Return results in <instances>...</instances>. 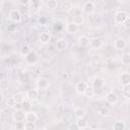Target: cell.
I'll list each match as a JSON object with an SVG mask.
<instances>
[{"mask_svg":"<svg viewBox=\"0 0 130 130\" xmlns=\"http://www.w3.org/2000/svg\"><path fill=\"white\" fill-rule=\"evenodd\" d=\"M89 46L91 49H100L102 46H103V41L100 39V38H93L90 40V43H89Z\"/></svg>","mask_w":130,"mask_h":130,"instance_id":"4fadbf2b","label":"cell"},{"mask_svg":"<svg viewBox=\"0 0 130 130\" xmlns=\"http://www.w3.org/2000/svg\"><path fill=\"white\" fill-rule=\"evenodd\" d=\"M37 86L39 89H42V90H46L49 88L50 86V82L48 81V79L44 78V77H41L37 80Z\"/></svg>","mask_w":130,"mask_h":130,"instance_id":"52a82bcc","label":"cell"},{"mask_svg":"<svg viewBox=\"0 0 130 130\" xmlns=\"http://www.w3.org/2000/svg\"><path fill=\"white\" fill-rule=\"evenodd\" d=\"M38 22L41 25H46L48 23V18L46 16H40L39 19H38Z\"/></svg>","mask_w":130,"mask_h":130,"instance_id":"d590c367","label":"cell"},{"mask_svg":"<svg viewBox=\"0 0 130 130\" xmlns=\"http://www.w3.org/2000/svg\"><path fill=\"white\" fill-rule=\"evenodd\" d=\"M94 94H95V93H94V90H93L92 85H88V86L86 87V89L84 90V92H83V95L86 96V98H92Z\"/></svg>","mask_w":130,"mask_h":130,"instance_id":"7402d4cb","label":"cell"},{"mask_svg":"<svg viewBox=\"0 0 130 130\" xmlns=\"http://www.w3.org/2000/svg\"><path fill=\"white\" fill-rule=\"evenodd\" d=\"M122 91H123L124 96H125L126 99L130 100V83H129V84H126V85H123Z\"/></svg>","mask_w":130,"mask_h":130,"instance_id":"f546056e","label":"cell"},{"mask_svg":"<svg viewBox=\"0 0 130 130\" xmlns=\"http://www.w3.org/2000/svg\"><path fill=\"white\" fill-rule=\"evenodd\" d=\"M85 114H86V111H85V109L82 108V107H76V108L74 109V115H75V117H76L77 119H79V118H84V117H85Z\"/></svg>","mask_w":130,"mask_h":130,"instance_id":"ffe728a7","label":"cell"},{"mask_svg":"<svg viewBox=\"0 0 130 130\" xmlns=\"http://www.w3.org/2000/svg\"><path fill=\"white\" fill-rule=\"evenodd\" d=\"M126 128V125L124 122L122 121H116L113 125V129L114 130H124Z\"/></svg>","mask_w":130,"mask_h":130,"instance_id":"4316f807","label":"cell"},{"mask_svg":"<svg viewBox=\"0 0 130 130\" xmlns=\"http://www.w3.org/2000/svg\"><path fill=\"white\" fill-rule=\"evenodd\" d=\"M71 8H72V4H71L70 1H65V2L63 3V9H64L65 11H70Z\"/></svg>","mask_w":130,"mask_h":130,"instance_id":"e575fe53","label":"cell"},{"mask_svg":"<svg viewBox=\"0 0 130 130\" xmlns=\"http://www.w3.org/2000/svg\"><path fill=\"white\" fill-rule=\"evenodd\" d=\"M6 106H7V108L8 107H14V106H16V102H15V100H14L13 96L6 99Z\"/></svg>","mask_w":130,"mask_h":130,"instance_id":"d6a6232c","label":"cell"},{"mask_svg":"<svg viewBox=\"0 0 130 130\" xmlns=\"http://www.w3.org/2000/svg\"><path fill=\"white\" fill-rule=\"evenodd\" d=\"M88 86L87 82L85 81H78L76 84H75V91L79 94H83L84 90L86 89V87Z\"/></svg>","mask_w":130,"mask_h":130,"instance_id":"8fae6325","label":"cell"},{"mask_svg":"<svg viewBox=\"0 0 130 130\" xmlns=\"http://www.w3.org/2000/svg\"><path fill=\"white\" fill-rule=\"evenodd\" d=\"M121 62L124 65H130V53H124L121 56Z\"/></svg>","mask_w":130,"mask_h":130,"instance_id":"83f0119b","label":"cell"},{"mask_svg":"<svg viewBox=\"0 0 130 130\" xmlns=\"http://www.w3.org/2000/svg\"><path fill=\"white\" fill-rule=\"evenodd\" d=\"M95 9V5L92 1H87L85 2V4L83 5V8H82V11L85 13V14H90L94 11Z\"/></svg>","mask_w":130,"mask_h":130,"instance_id":"ba28073f","label":"cell"},{"mask_svg":"<svg viewBox=\"0 0 130 130\" xmlns=\"http://www.w3.org/2000/svg\"><path fill=\"white\" fill-rule=\"evenodd\" d=\"M76 126L78 127V129H85L88 127V122L84 118H79V119H77Z\"/></svg>","mask_w":130,"mask_h":130,"instance_id":"44dd1931","label":"cell"},{"mask_svg":"<svg viewBox=\"0 0 130 130\" xmlns=\"http://www.w3.org/2000/svg\"><path fill=\"white\" fill-rule=\"evenodd\" d=\"M8 85H9L8 80H6V79H2V80L0 81V88H1L2 90L7 89V88H8Z\"/></svg>","mask_w":130,"mask_h":130,"instance_id":"836d02e7","label":"cell"},{"mask_svg":"<svg viewBox=\"0 0 130 130\" xmlns=\"http://www.w3.org/2000/svg\"><path fill=\"white\" fill-rule=\"evenodd\" d=\"M38 120V115L36 112H32V111H27L26 114H25V121L26 122H37ZM24 121V122H25Z\"/></svg>","mask_w":130,"mask_h":130,"instance_id":"5bb4252c","label":"cell"},{"mask_svg":"<svg viewBox=\"0 0 130 130\" xmlns=\"http://www.w3.org/2000/svg\"><path fill=\"white\" fill-rule=\"evenodd\" d=\"M13 98H14V100L16 102V105H21L23 103V101L25 100V98H24V95L22 93H15L13 95Z\"/></svg>","mask_w":130,"mask_h":130,"instance_id":"f1b7e54d","label":"cell"},{"mask_svg":"<svg viewBox=\"0 0 130 130\" xmlns=\"http://www.w3.org/2000/svg\"><path fill=\"white\" fill-rule=\"evenodd\" d=\"M29 6L34 12H38L42 6V0H30Z\"/></svg>","mask_w":130,"mask_h":130,"instance_id":"e0dca14e","label":"cell"},{"mask_svg":"<svg viewBox=\"0 0 130 130\" xmlns=\"http://www.w3.org/2000/svg\"><path fill=\"white\" fill-rule=\"evenodd\" d=\"M67 48H68V42L65 39L57 40V42H56V49H57V51L62 52V51L67 50Z\"/></svg>","mask_w":130,"mask_h":130,"instance_id":"30bf717a","label":"cell"},{"mask_svg":"<svg viewBox=\"0 0 130 130\" xmlns=\"http://www.w3.org/2000/svg\"><path fill=\"white\" fill-rule=\"evenodd\" d=\"M72 22H73V23H75L76 25L80 26V25H82V24L84 23V17H83V16H81V15H76V16H74V17H73Z\"/></svg>","mask_w":130,"mask_h":130,"instance_id":"484cf974","label":"cell"},{"mask_svg":"<svg viewBox=\"0 0 130 130\" xmlns=\"http://www.w3.org/2000/svg\"><path fill=\"white\" fill-rule=\"evenodd\" d=\"M89 43H90V40H89V38H88L87 36H85V35H81V36H79L78 39H77V44H78V46H80V47H82V48H85V47L89 46Z\"/></svg>","mask_w":130,"mask_h":130,"instance_id":"9c48e42d","label":"cell"},{"mask_svg":"<svg viewBox=\"0 0 130 130\" xmlns=\"http://www.w3.org/2000/svg\"><path fill=\"white\" fill-rule=\"evenodd\" d=\"M25 114H26V112L23 109H21V108L16 109L12 114V119L14 122H24L25 121Z\"/></svg>","mask_w":130,"mask_h":130,"instance_id":"7a4b0ae2","label":"cell"},{"mask_svg":"<svg viewBox=\"0 0 130 130\" xmlns=\"http://www.w3.org/2000/svg\"><path fill=\"white\" fill-rule=\"evenodd\" d=\"M58 1L57 0H49L47 2V8L50 10H55L58 8Z\"/></svg>","mask_w":130,"mask_h":130,"instance_id":"d4e9b609","label":"cell"},{"mask_svg":"<svg viewBox=\"0 0 130 130\" xmlns=\"http://www.w3.org/2000/svg\"><path fill=\"white\" fill-rule=\"evenodd\" d=\"M30 51H31V49L28 45H22L19 49V53H20L21 56H26Z\"/></svg>","mask_w":130,"mask_h":130,"instance_id":"cb8c5ba5","label":"cell"},{"mask_svg":"<svg viewBox=\"0 0 130 130\" xmlns=\"http://www.w3.org/2000/svg\"><path fill=\"white\" fill-rule=\"evenodd\" d=\"M128 18L130 19V13H128Z\"/></svg>","mask_w":130,"mask_h":130,"instance_id":"ab89813d","label":"cell"},{"mask_svg":"<svg viewBox=\"0 0 130 130\" xmlns=\"http://www.w3.org/2000/svg\"><path fill=\"white\" fill-rule=\"evenodd\" d=\"M117 1H118V2H120V3H125L127 0H117Z\"/></svg>","mask_w":130,"mask_h":130,"instance_id":"f35d334b","label":"cell"},{"mask_svg":"<svg viewBox=\"0 0 130 130\" xmlns=\"http://www.w3.org/2000/svg\"><path fill=\"white\" fill-rule=\"evenodd\" d=\"M98 113H99V115L102 116V117H107V116H109V114H110V109H109L108 107H106V106H103V107H101V108L99 109Z\"/></svg>","mask_w":130,"mask_h":130,"instance_id":"603a6c76","label":"cell"},{"mask_svg":"<svg viewBox=\"0 0 130 130\" xmlns=\"http://www.w3.org/2000/svg\"><path fill=\"white\" fill-rule=\"evenodd\" d=\"M123 25H124L126 28H130V19H129V18H127V19L125 20V22L123 23Z\"/></svg>","mask_w":130,"mask_h":130,"instance_id":"74e56055","label":"cell"},{"mask_svg":"<svg viewBox=\"0 0 130 130\" xmlns=\"http://www.w3.org/2000/svg\"><path fill=\"white\" fill-rule=\"evenodd\" d=\"M18 1H19V3H20L21 5H23V6L29 5V3H30V0H18Z\"/></svg>","mask_w":130,"mask_h":130,"instance_id":"8d00e7d4","label":"cell"},{"mask_svg":"<svg viewBox=\"0 0 130 130\" xmlns=\"http://www.w3.org/2000/svg\"><path fill=\"white\" fill-rule=\"evenodd\" d=\"M26 98H27V100H29L31 102L37 101L38 98H39V90L38 89H35V88L28 89L27 90V93H26Z\"/></svg>","mask_w":130,"mask_h":130,"instance_id":"7c38bea8","label":"cell"},{"mask_svg":"<svg viewBox=\"0 0 130 130\" xmlns=\"http://www.w3.org/2000/svg\"><path fill=\"white\" fill-rule=\"evenodd\" d=\"M114 47H115V49H117L119 51L124 50L126 48V42H125V40L124 39H117L115 41V43H114Z\"/></svg>","mask_w":130,"mask_h":130,"instance_id":"9a60e30c","label":"cell"},{"mask_svg":"<svg viewBox=\"0 0 130 130\" xmlns=\"http://www.w3.org/2000/svg\"><path fill=\"white\" fill-rule=\"evenodd\" d=\"M120 82L122 83V85H126V84H129L130 83V72H123L120 77Z\"/></svg>","mask_w":130,"mask_h":130,"instance_id":"2e32d148","label":"cell"},{"mask_svg":"<svg viewBox=\"0 0 130 130\" xmlns=\"http://www.w3.org/2000/svg\"><path fill=\"white\" fill-rule=\"evenodd\" d=\"M39 40H40V43H41V44H43V45H47V44L50 42V40H51V36H50L49 32L44 31V32L41 34Z\"/></svg>","mask_w":130,"mask_h":130,"instance_id":"d6986e66","label":"cell"},{"mask_svg":"<svg viewBox=\"0 0 130 130\" xmlns=\"http://www.w3.org/2000/svg\"><path fill=\"white\" fill-rule=\"evenodd\" d=\"M77 30H78V25H76L75 23H73V22H68V23L66 24V31H67L68 34L74 35V34L77 32Z\"/></svg>","mask_w":130,"mask_h":130,"instance_id":"ac0fdd59","label":"cell"},{"mask_svg":"<svg viewBox=\"0 0 130 130\" xmlns=\"http://www.w3.org/2000/svg\"><path fill=\"white\" fill-rule=\"evenodd\" d=\"M104 84H105V81H104V79L101 76H95L93 78L92 87H93V90H94V93L95 94H101L103 92Z\"/></svg>","mask_w":130,"mask_h":130,"instance_id":"6da1fadb","label":"cell"},{"mask_svg":"<svg viewBox=\"0 0 130 130\" xmlns=\"http://www.w3.org/2000/svg\"><path fill=\"white\" fill-rule=\"evenodd\" d=\"M9 19L15 23H19L22 19V15L18 9H12L9 11Z\"/></svg>","mask_w":130,"mask_h":130,"instance_id":"277c9868","label":"cell"},{"mask_svg":"<svg viewBox=\"0 0 130 130\" xmlns=\"http://www.w3.org/2000/svg\"><path fill=\"white\" fill-rule=\"evenodd\" d=\"M127 18H128V13H127L126 11H124V10H119V11H117V12L115 13V17H114L115 22H116L117 24H123Z\"/></svg>","mask_w":130,"mask_h":130,"instance_id":"3957f363","label":"cell"},{"mask_svg":"<svg viewBox=\"0 0 130 130\" xmlns=\"http://www.w3.org/2000/svg\"><path fill=\"white\" fill-rule=\"evenodd\" d=\"M106 101L110 105L117 104L118 103V95H117V93L114 90H111V91L107 92V94H106Z\"/></svg>","mask_w":130,"mask_h":130,"instance_id":"8992f818","label":"cell"},{"mask_svg":"<svg viewBox=\"0 0 130 130\" xmlns=\"http://www.w3.org/2000/svg\"><path fill=\"white\" fill-rule=\"evenodd\" d=\"M37 128L35 122H24V130H35Z\"/></svg>","mask_w":130,"mask_h":130,"instance_id":"4dcf8cb0","label":"cell"},{"mask_svg":"<svg viewBox=\"0 0 130 130\" xmlns=\"http://www.w3.org/2000/svg\"><path fill=\"white\" fill-rule=\"evenodd\" d=\"M30 107H31V101H29V100H24L23 103L21 104V109H23L24 111L29 110Z\"/></svg>","mask_w":130,"mask_h":130,"instance_id":"1f68e13d","label":"cell"},{"mask_svg":"<svg viewBox=\"0 0 130 130\" xmlns=\"http://www.w3.org/2000/svg\"><path fill=\"white\" fill-rule=\"evenodd\" d=\"M24 60L27 64H36L39 61V55L36 51H30L26 56H24Z\"/></svg>","mask_w":130,"mask_h":130,"instance_id":"5b68a950","label":"cell"}]
</instances>
